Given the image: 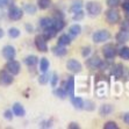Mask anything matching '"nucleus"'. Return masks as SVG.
<instances>
[{"label":"nucleus","mask_w":129,"mask_h":129,"mask_svg":"<svg viewBox=\"0 0 129 129\" xmlns=\"http://www.w3.org/2000/svg\"><path fill=\"white\" fill-rule=\"evenodd\" d=\"M86 11L90 16H98L102 11V6L98 1H88L86 4Z\"/></svg>","instance_id":"obj_1"},{"label":"nucleus","mask_w":129,"mask_h":129,"mask_svg":"<svg viewBox=\"0 0 129 129\" xmlns=\"http://www.w3.org/2000/svg\"><path fill=\"white\" fill-rule=\"evenodd\" d=\"M92 39H93V42L94 43L106 42V41H108V40L111 39V33H109L107 29L98 30V31H95V33L93 34Z\"/></svg>","instance_id":"obj_2"},{"label":"nucleus","mask_w":129,"mask_h":129,"mask_svg":"<svg viewBox=\"0 0 129 129\" xmlns=\"http://www.w3.org/2000/svg\"><path fill=\"white\" fill-rule=\"evenodd\" d=\"M6 71L9 72L11 75L13 76H16L20 73V71H21V64L19 63L18 60H15V59H11L7 62L6 64Z\"/></svg>","instance_id":"obj_3"},{"label":"nucleus","mask_w":129,"mask_h":129,"mask_svg":"<svg viewBox=\"0 0 129 129\" xmlns=\"http://www.w3.org/2000/svg\"><path fill=\"white\" fill-rule=\"evenodd\" d=\"M106 20L109 24H116L120 21V13L115 8H109L106 12Z\"/></svg>","instance_id":"obj_4"},{"label":"nucleus","mask_w":129,"mask_h":129,"mask_svg":"<svg viewBox=\"0 0 129 129\" xmlns=\"http://www.w3.org/2000/svg\"><path fill=\"white\" fill-rule=\"evenodd\" d=\"M60 87L65 91L68 95L73 96L75 95V78L73 77H69V80L63 81Z\"/></svg>","instance_id":"obj_5"},{"label":"nucleus","mask_w":129,"mask_h":129,"mask_svg":"<svg viewBox=\"0 0 129 129\" xmlns=\"http://www.w3.org/2000/svg\"><path fill=\"white\" fill-rule=\"evenodd\" d=\"M22 16H23V11L21 8H19V7L12 6L9 7V11H8V18L13 21H19V20H21Z\"/></svg>","instance_id":"obj_6"},{"label":"nucleus","mask_w":129,"mask_h":129,"mask_svg":"<svg viewBox=\"0 0 129 129\" xmlns=\"http://www.w3.org/2000/svg\"><path fill=\"white\" fill-rule=\"evenodd\" d=\"M66 68H68V70H69L70 72H72V73H79V72L81 71V69H83L80 62H78L77 59H73V58L68 60Z\"/></svg>","instance_id":"obj_7"},{"label":"nucleus","mask_w":129,"mask_h":129,"mask_svg":"<svg viewBox=\"0 0 129 129\" xmlns=\"http://www.w3.org/2000/svg\"><path fill=\"white\" fill-rule=\"evenodd\" d=\"M35 45L37 50L41 51V52L48 51V43H47V40L43 37V35H37L35 37Z\"/></svg>","instance_id":"obj_8"},{"label":"nucleus","mask_w":129,"mask_h":129,"mask_svg":"<svg viewBox=\"0 0 129 129\" xmlns=\"http://www.w3.org/2000/svg\"><path fill=\"white\" fill-rule=\"evenodd\" d=\"M14 81V78H13V75H11L9 72H7L6 70L0 72V85L3 86H8Z\"/></svg>","instance_id":"obj_9"},{"label":"nucleus","mask_w":129,"mask_h":129,"mask_svg":"<svg viewBox=\"0 0 129 129\" xmlns=\"http://www.w3.org/2000/svg\"><path fill=\"white\" fill-rule=\"evenodd\" d=\"M102 54H104L106 59H113L116 55V49L113 44H106L102 48Z\"/></svg>","instance_id":"obj_10"},{"label":"nucleus","mask_w":129,"mask_h":129,"mask_svg":"<svg viewBox=\"0 0 129 129\" xmlns=\"http://www.w3.org/2000/svg\"><path fill=\"white\" fill-rule=\"evenodd\" d=\"M3 56L5 59L11 60L14 59L15 56H16V51H15V48L13 45H5L3 48Z\"/></svg>","instance_id":"obj_11"},{"label":"nucleus","mask_w":129,"mask_h":129,"mask_svg":"<svg viewBox=\"0 0 129 129\" xmlns=\"http://www.w3.org/2000/svg\"><path fill=\"white\" fill-rule=\"evenodd\" d=\"M12 112L13 114L16 115V116H24L26 115V109L23 108V106L21 104H19V102H15L14 105H13V108H12Z\"/></svg>","instance_id":"obj_12"},{"label":"nucleus","mask_w":129,"mask_h":129,"mask_svg":"<svg viewBox=\"0 0 129 129\" xmlns=\"http://www.w3.org/2000/svg\"><path fill=\"white\" fill-rule=\"evenodd\" d=\"M101 63H102V60L100 59L98 56H93V57H91L90 59H87V65H88V68H91V69H99Z\"/></svg>","instance_id":"obj_13"},{"label":"nucleus","mask_w":129,"mask_h":129,"mask_svg":"<svg viewBox=\"0 0 129 129\" xmlns=\"http://www.w3.org/2000/svg\"><path fill=\"white\" fill-rule=\"evenodd\" d=\"M129 40V30H122L121 29V31H119V33L116 34V41L117 43H126L127 41Z\"/></svg>","instance_id":"obj_14"},{"label":"nucleus","mask_w":129,"mask_h":129,"mask_svg":"<svg viewBox=\"0 0 129 129\" xmlns=\"http://www.w3.org/2000/svg\"><path fill=\"white\" fill-rule=\"evenodd\" d=\"M52 54L55 55V56H58V57H63V56H65L66 54H68V50L65 49V47H63V45H55L54 48H52Z\"/></svg>","instance_id":"obj_15"},{"label":"nucleus","mask_w":129,"mask_h":129,"mask_svg":"<svg viewBox=\"0 0 129 129\" xmlns=\"http://www.w3.org/2000/svg\"><path fill=\"white\" fill-rule=\"evenodd\" d=\"M113 111H114L113 106H112V105H108V104H106V105H102L101 107H100L99 114L101 115V116H108L109 114H112V113H113Z\"/></svg>","instance_id":"obj_16"},{"label":"nucleus","mask_w":129,"mask_h":129,"mask_svg":"<svg viewBox=\"0 0 129 129\" xmlns=\"http://www.w3.org/2000/svg\"><path fill=\"white\" fill-rule=\"evenodd\" d=\"M43 30H44V31H43V37H44L47 41H48V40L54 39L55 36H56V34H57V30L55 29L54 27L45 28V29H43Z\"/></svg>","instance_id":"obj_17"},{"label":"nucleus","mask_w":129,"mask_h":129,"mask_svg":"<svg viewBox=\"0 0 129 129\" xmlns=\"http://www.w3.org/2000/svg\"><path fill=\"white\" fill-rule=\"evenodd\" d=\"M37 63H39V58L36 57L35 55H29V56H27V57L24 58V64L27 66H29V68L36 66Z\"/></svg>","instance_id":"obj_18"},{"label":"nucleus","mask_w":129,"mask_h":129,"mask_svg":"<svg viewBox=\"0 0 129 129\" xmlns=\"http://www.w3.org/2000/svg\"><path fill=\"white\" fill-rule=\"evenodd\" d=\"M71 104L77 109H83L84 108V100L79 98V96H71Z\"/></svg>","instance_id":"obj_19"},{"label":"nucleus","mask_w":129,"mask_h":129,"mask_svg":"<svg viewBox=\"0 0 129 129\" xmlns=\"http://www.w3.org/2000/svg\"><path fill=\"white\" fill-rule=\"evenodd\" d=\"M70 43H71V37H70V35H68V34H63V35H60L59 37H58V41H57L58 45L66 47V45H69Z\"/></svg>","instance_id":"obj_20"},{"label":"nucleus","mask_w":129,"mask_h":129,"mask_svg":"<svg viewBox=\"0 0 129 129\" xmlns=\"http://www.w3.org/2000/svg\"><path fill=\"white\" fill-rule=\"evenodd\" d=\"M52 23H54V20H52L51 18H42L41 20H40V22H39L40 27L42 28V29L52 27Z\"/></svg>","instance_id":"obj_21"},{"label":"nucleus","mask_w":129,"mask_h":129,"mask_svg":"<svg viewBox=\"0 0 129 129\" xmlns=\"http://www.w3.org/2000/svg\"><path fill=\"white\" fill-rule=\"evenodd\" d=\"M69 33H70V35L71 36H78V35H80V33H81V27H80V24H72L71 27L69 28Z\"/></svg>","instance_id":"obj_22"},{"label":"nucleus","mask_w":129,"mask_h":129,"mask_svg":"<svg viewBox=\"0 0 129 129\" xmlns=\"http://www.w3.org/2000/svg\"><path fill=\"white\" fill-rule=\"evenodd\" d=\"M52 27L57 30V31H60V30L65 27V22H64L63 19H55L54 23H52Z\"/></svg>","instance_id":"obj_23"},{"label":"nucleus","mask_w":129,"mask_h":129,"mask_svg":"<svg viewBox=\"0 0 129 129\" xmlns=\"http://www.w3.org/2000/svg\"><path fill=\"white\" fill-rule=\"evenodd\" d=\"M83 8V0H75L72 3L71 7H70V12L73 13V12H77L79 9Z\"/></svg>","instance_id":"obj_24"},{"label":"nucleus","mask_w":129,"mask_h":129,"mask_svg":"<svg viewBox=\"0 0 129 129\" xmlns=\"http://www.w3.org/2000/svg\"><path fill=\"white\" fill-rule=\"evenodd\" d=\"M49 66H50L49 60L45 57L41 58V60H40V70H41L42 72H47L49 70Z\"/></svg>","instance_id":"obj_25"},{"label":"nucleus","mask_w":129,"mask_h":129,"mask_svg":"<svg viewBox=\"0 0 129 129\" xmlns=\"http://www.w3.org/2000/svg\"><path fill=\"white\" fill-rule=\"evenodd\" d=\"M51 5H52L51 0H37V6L40 9H47L51 7Z\"/></svg>","instance_id":"obj_26"},{"label":"nucleus","mask_w":129,"mask_h":129,"mask_svg":"<svg viewBox=\"0 0 129 129\" xmlns=\"http://www.w3.org/2000/svg\"><path fill=\"white\" fill-rule=\"evenodd\" d=\"M23 11L27 13V14L34 15L36 13V11H37V8H36V6L33 5V4H26L23 6Z\"/></svg>","instance_id":"obj_27"},{"label":"nucleus","mask_w":129,"mask_h":129,"mask_svg":"<svg viewBox=\"0 0 129 129\" xmlns=\"http://www.w3.org/2000/svg\"><path fill=\"white\" fill-rule=\"evenodd\" d=\"M119 55L120 57L124 60H129V47H122L119 50Z\"/></svg>","instance_id":"obj_28"},{"label":"nucleus","mask_w":129,"mask_h":129,"mask_svg":"<svg viewBox=\"0 0 129 129\" xmlns=\"http://www.w3.org/2000/svg\"><path fill=\"white\" fill-rule=\"evenodd\" d=\"M20 30L18 29V28L15 27H12L8 29V36L11 37V39H18L19 36H20Z\"/></svg>","instance_id":"obj_29"},{"label":"nucleus","mask_w":129,"mask_h":129,"mask_svg":"<svg viewBox=\"0 0 129 129\" xmlns=\"http://www.w3.org/2000/svg\"><path fill=\"white\" fill-rule=\"evenodd\" d=\"M84 15H85V13L83 12V9H79L77 12H73L72 19H73L75 21H79V20H81V19L84 18Z\"/></svg>","instance_id":"obj_30"},{"label":"nucleus","mask_w":129,"mask_h":129,"mask_svg":"<svg viewBox=\"0 0 129 129\" xmlns=\"http://www.w3.org/2000/svg\"><path fill=\"white\" fill-rule=\"evenodd\" d=\"M49 79H50L49 75H47L45 72H43V75L39 77V83L41 85H45V84H48V83H49Z\"/></svg>","instance_id":"obj_31"},{"label":"nucleus","mask_w":129,"mask_h":129,"mask_svg":"<svg viewBox=\"0 0 129 129\" xmlns=\"http://www.w3.org/2000/svg\"><path fill=\"white\" fill-rule=\"evenodd\" d=\"M55 94H56L58 98H60V99H65L66 95H68V94H66V92L63 90V88H62V87L56 88V90H55Z\"/></svg>","instance_id":"obj_32"},{"label":"nucleus","mask_w":129,"mask_h":129,"mask_svg":"<svg viewBox=\"0 0 129 129\" xmlns=\"http://www.w3.org/2000/svg\"><path fill=\"white\" fill-rule=\"evenodd\" d=\"M84 108L86 109V111H93L94 109V102L91 101V100H86V101H84Z\"/></svg>","instance_id":"obj_33"},{"label":"nucleus","mask_w":129,"mask_h":129,"mask_svg":"<svg viewBox=\"0 0 129 129\" xmlns=\"http://www.w3.org/2000/svg\"><path fill=\"white\" fill-rule=\"evenodd\" d=\"M104 128L105 129H117L119 127H117V124L114 121H108V122H106L104 124Z\"/></svg>","instance_id":"obj_34"},{"label":"nucleus","mask_w":129,"mask_h":129,"mask_svg":"<svg viewBox=\"0 0 129 129\" xmlns=\"http://www.w3.org/2000/svg\"><path fill=\"white\" fill-rule=\"evenodd\" d=\"M49 80H50L51 86H52V87L57 86V83H58V76H57V73H56V72H55V73H52V77H51Z\"/></svg>","instance_id":"obj_35"},{"label":"nucleus","mask_w":129,"mask_h":129,"mask_svg":"<svg viewBox=\"0 0 129 129\" xmlns=\"http://www.w3.org/2000/svg\"><path fill=\"white\" fill-rule=\"evenodd\" d=\"M113 73H114V75L116 76V77H120V76L123 73V68L120 65V64H117L116 68H115V69L113 70Z\"/></svg>","instance_id":"obj_36"},{"label":"nucleus","mask_w":129,"mask_h":129,"mask_svg":"<svg viewBox=\"0 0 129 129\" xmlns=\"http://www.w3.org/2000/svg\"><path fill=\"white\" fill-rule=\"evenodd\" d=\"M120 0H107V5L109 8H115L116 6H119Z\"/></svg>","instance_id":"obj_37"},{"label":"nucleus","mask_w":129,"mask_h":129,"mask_svg":"<svg viewBox=\"0 0 129 129\" xmlns=\"http://www.w3.org/2000/svg\"><path fill=\"white\" fill-rule=\"evenodd\" d=\"M4 117H5L6 120H8V121H12V119H13V112H12V109H6V111H5V113H4Z\"/></svg>","instance_id":"obj_38"},{"label":"nucleus","mask_w":129,"mask_h":129,"mask_svg":"<svg viewBox=\"0 0 129 129\" xmlns=\"http://www.w3.org/2000/svg\"><path fill=\"white\" fill-rule=\"evenodd\" d=\"M122 8H123V11L126 12L127 20H129V1H126V3L122 4Z\"/></svg>","instance_id":"obj_39"},{"label":"nucleus","mask_w":129,"mask_h":129,"mask_svg":"<svg viewBox=\"0 0 129 129\" xmlns=\"http://www.w3.org/2000/svg\"><path fill=\"white\" fill-rule=\"evenodd\" d=\"M91 54V48L90 47H84L83 50H81V55H83V57H88Z\"/></svg>","instance_id":"obj_40"},{"label":"nucleus","mask_w":129,"mask_h":129,"mask_svg":"<svg viewBox=\"0 0 129 129\" xmlns=\"http://www.w3.org/2000/svg\"><path fill=\"white\" fill-rule=\"evenodd\" d=\"M11 0H0V8L3 9L5 8L6 6H8V5H11Z\"/></svg>","instance_id":"obj_41"},{"label":"nucleus","mask_w":129,"mask_h":129,"mask_svg":"<svg viewBox=\"0 0 129 129\" xmlns=\"http://www.w3.org/2000/svg\"><path fill=\"white\" fill-rule=\"evenodd\" d=\"M121 29L122 30H129V20H127V21L123 22L122 26H121Z\"/></svg>","instance_id":"obj_42"},{"label":"nucleus","mask_w":129,"mask_h":129,"mask_svg":"<svg viewBox=\"0 0 129 129\" xmlns=\"http://www.w3.org/2000/svg\"><path fill=\"white\" fill-rule=\"evenodd\" d=\"M51 126H52V124H51V121H44V122H42V124H41L42 128H50Z\"/></svg>","instance_id":"obj_43"},{"label":"nucleus","mask_w":129,"mask_h":129,"mask_svg":"<svg viewBox=\"0 0 129 129\" xmlns=\"http://www.w3.org/2000/svg\"><path fill=\"white\" fill-rule=\"evenodd\" d=\"M69 128H70V129H79L80 127H79L78 123H76V122H71V123L69 124Z\"/></svg>","instance_id":"obj_44"},{"label":"nucleus","mask_w":129,"mask_h":129,"mask_svg":"<svg viewBox=\"0 0 129 129\" xmlns=\"http://www.w3.org/2000/svg\"><path fill=\"white\" fill-rule=\"evenodd\" d=\"M123 122L126 123V124H129V113L123 114Z\"/></svg>","instance_id":"obj_45"},{"label":"nucleus","mask_w":129,"mask_h":129,"mask_svg":"<svg viewBox=\"0 0 129 129\" xmlns=\"http://www.w3.org/2000/svg\"><path fill=\"white\" fill-rule=\"evenodd\" d=\"M24 27H26V30H27L28 33H33L34 31V27L31 26V24H26Z\"/></svg>","instance_id":"obj_46"},{"label":"nucleus","mask_w":129,"mask_h":129,"mask_svg":"<svg viewBox=\"0 0 129 129\" xmlns=\"http://www.w3.org/2000/svg\"><path fill=\"white\" fill-rule=\"evenodd\" d=\"M4 35H5V33H4L3 28H0V39H3V37H4Z\"/></svg>","instance_id":"obj_47"}]
</instances>
